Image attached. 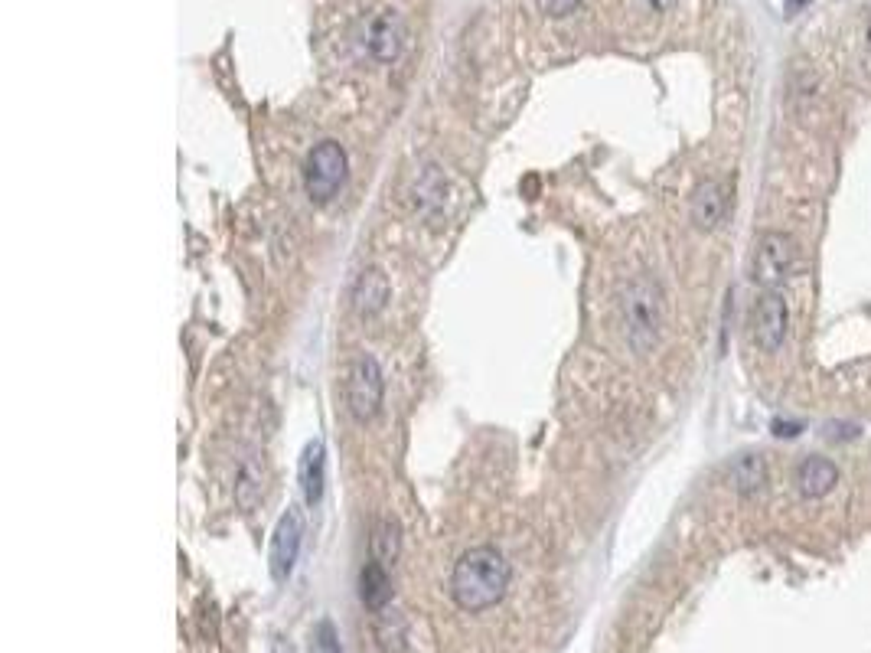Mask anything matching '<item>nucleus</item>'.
<instances>
[{"instance_id": "obj_4", "label": "nucleus", "mask_w": 871, "mask_h": 653, "mask_svg": "<svg viewBox=\"0 0 871 653\" xmlns=\"http://www.w3.org/2000/svg\"><path fill=\"white\" fill-rule=\"evenodd\" d=\"M796 262V245L787 232H764L751 255V281L764 291H777Z\"/></svg>"}, {"instance_id": "obj_19", "label": "nucleus", "mask_w": 871, "mask_h": 653, "mask_svg": "<svg viewBox=\"0 0 871 653\" xmlns=\"http://www.w3.org/2000/svg\"><path fill=\"white\" fill-rule=\"evenodd\" d=\"M545 17H568L581 0H535Z\"/></svg>"}, {"instance_id": "obj_2", "label": "nucleus", "mask_w": 871, "mask_h": 653, "mask_svg": "<svg viewBox=\"0 0 871 653\" xmlns=\"http://www.w3.org/2000/svg\"><path fill=\"white\" fill-rule=\"evenodd\" d=\"M620 327L630 353L646 356L663 334V288L650 275H633L620 291Z\"/></svg>"}, {"instance_id": "obj_22", "label": "nucleus", "mask_w": 871, "mask_h": 653, "mask_svg": "<svg viewBox=\"0 0 871 653\" xmlns=\"http://www.w3.org/2000/svg\"><path fill=\"white\" fill-rule=\"evenodd\" d=\"M810 4V0H787V17H793V14H800V10Z\"/></svg>"}, {"instance_id": "obj_23", "label": "nucleus", "mask_w": 871, "mask_h": 653, "mask_svg": "<svg viewBox=\"0 0 871 653\" xmlns=\"http://www.w3.org/2000/svg\"><path fill=\"white\" fill-rule=\"evenodd\" d=\"M868 46H871V27H868Z\"/></svg>"}, {"instance_id": "obj_8", "label": "nucleus", "mask_w": 871, "mask_h": 653, "mask_svg": "<svg viewBox=\"0 0 871 653\" xmlns=\"http://www.w3.org/2000/svg\"><path fill=\"white\" fill-rule=\"evenodd\" d=\"M402 43H405V20L398 17V10L382 7L376 14H369V20L363 23V46L369 49L372 59L379 63H392L402 53Z\"/></svg>"}, {"instance_id": "obj_20", "label": "nucleus", "mask_w": 871, "mask_h": 653, "mask_svg": "<svg viewBox=\"0 0 871 653\" xmlns=\"http://www.w3.org/2000/svg\"><path fill=\"white\" fill-rule=\"evenodd\" d=\"M800 431H803V422H780V418L774 422V435L777 438H796Z\"/></svg>"}, {"instance_id": "obj_15", "label": "nucleus", "mask_w": 871, "mask_h": 653, "mask_svg": "<svg viewBox=\"0 0 871 653\" xmlns=\"http://www.w3.org/2000/svg\"><path fill=\"white\" fill-rule=\"evenodd\" d=\"M359 598H363V605L379 611L385 608V601L392 598V582H389V569L379 562H366L363 572H359Z\"/></svg>"}, {"instance_id": "obj_11", "label": "nucleus", "mask_w": 871, "mask_h": 653, "mask_svg": "<svg viewBox=\"0 0 871 653\" xmlns=\"http://www.w3.org/2000/svg\"><path fill=\"white\" fill-rule=\"evenodd\" d=\"M728 484L734 494L741 497H754L767 487V458L757 451H744L738 458H731L728 464Z\"/></svg>"}, {"instance_id": "obj_13", "label": "nucleus", "mask_w": 871, "mask_h": 653, "mask_svg": "<svg viewBox=\"0 0 871 653\" xmlns=\"http://www.w3.org/2000/svg\"><path fill=\"white\" fill-rule=\"evenodd\" d=\"M389 304V278L379 268H366L353 285V311L359 317H376Z\"/></svg>"}, {"instance_id": "obj_3", "label": "nucleus", "mask_w": 871, "mask_h": 653, "mask_svg": "<svg viewBox=\"0 0 871 653\" xmlns=\"http://www.w3.org/2000/svg\"><path fill=\"white\" fill-rule=\"evenodd\" d=\"M346 183V151L337 141H320L304 160V190L310 203H330Z\"/></svg>"}, {"instance_id": "obj_16", "label": "nucleus", "mask_w": 871, "mask_h": 653, "mask_svg": "<svg viewBox=\"0 0 871 653\" xmlns=\"http://www.w3.org/2000/svg\"><path fill=\"white\" fill-rule=\"evenodd\" d=\"M369 552H372V562L379 565H395L398 559V526L392 520H379L372 526V536H369Z\"/></svg>"}, {"instance_id": "obj_5", "label": "nucleus", "mask_w": 871, "mask_h": 653, "mask_svg": "<svg viewBox=\"0 0 871 653\" xmlns=\"http://www.w3.org/2000/svg\"><path fill=\"white\" fill-rule=\"evenodd\" d=\"M382 369L372 356L359 353L356 360L346 369V405H350V415L356 422H372L382 409Z\"/></svg>"}, {"instance_id": "obj_17", "label": "nucleus", "mask_w": 871, "mask_h": 653, "mask_svg": "<svg viewBox=\"0 0 871 653\" xmlns=\"http://www.w3.org/2000/svg\"><path fill=\"white\" fill-rule=\"evenodd\" d=\"M258 480H261L258 464H255V461H248V464L242 467V471H239V484H235V500H239V507H242V510H252V507H255V500H258V494H261Z\"/></svg>"}, {"instance_id": "obj_7", "label": "nucleus", "mask_w": 871, "mask_h": 653, "mask_svg": "<svg viewBox=\"0 0 871 653\" xmlns=\"http://www.w3.org/2000/svg\"><path fill=\"white\" fill-rule=\"evenodd\" d=\"M301 542H304V516L297 507H288V513H284L275 526L271 552H268L271 578H275V582H284V578L291 575L297 556H301Z\"/></svg>"}, {"instance_id": "obj_6", "label": "nucleus", "mask_w": 871, "mask_h": 653, "mask_svg": "<svg viewBox=\"0 0 871 653\" xmlns=\"http://www.w3.org/2000/svg\"><path fill=\"white\" fill-rule=\"evenodd\" d=\"M751 334L754 343L764 353H777L787 340V301L780 291H764L754 304L751 314Z\"/></svg>"}, {"instance_id": "obj_9", "label": "nucleus", "mask_w": 871, "mask_h": 653, "mask_svg": "<svg viewBox=\"0 0 871 653\" xmlns=\"http://www.w3.org/2000/svg\"><path fill=\"white\" fill-rule=\"evenodd\" d=\"M689 216L695 229L702 232H712L725 223L728 216V190L721 180H702L699 187L692 193V203H689Z\"/></svg>"}, {"instance_id": "obj_14", "label": "nucleus", "mask_w": 871, "mask_h": 653, "mask_svg": "<svg viewBox=\"0 0 871 653\" xmlns=\"http://www.w3.org/2000/svg\"><path fill=\"white\" fill-rule=\"evenodd\" d=\"M444 200H447L444 177L438 174V167H425V170H421V177L415 180V187H412L415 209L425 219H431L434 213H441V209H444Z\"/></svg>"}, {"instance_id": "obj_1", "label": "nucleus", "mask_w": 871, "mask_h": 653, "mask_svg": "<svg viewBox=\"0 0 871 653\" xmlns=\"http://www.w3.org/2000/svg\"><path fill=\"white\" fill-rule=\"evenodd\" d=\"M513 569L500 549L474 546L457 559L451 572V598L460 611L480 614L496 608L506 598Z\"/></svg>"}, {"instance_id": "obj_18", "label": "nucleus", "mask_w": 871, "mask_h": 653, "mask_svg": "<svg viewBox=\"0 0 871 653\" xmlns=\"http://www.w3.org/2000/svg\"><path fill=\"white\" fill-rule=\"evenodd\" d=\"M310 653H340V644H337V637H333V627L327 621L317 627V637H314Z\"/></svg>"}, {"instance_id": "obj_21", "label": "nucleus", "mask_w": 871, "mask_h": 653, "mask_svg": "<svg viewBox=\"0 0 871 653\" xmlns=\"http://www.w3.org/2000/svg\"><path fill=\"white\" fill-rule=\"evenodd\" d=\"M646 4H650L653 10H673L679 0H646Z\"/></svg>"}, {"instance_id": "obj_10", "label": "nucleus", "mask_w": 871, "mask_h": 653, "mask_svg": "<svg viewBox=\"0 0 871 653\" xmlns=\"http://www.w3.org/2000/svg\"><path fill=\"white\" fill-rule=\"evenodd\" d=\"M836 484H839V467L829 458H823V454H810V458H803V464L796 467V490H800V497L806 500L826 497Z\"/></svg>"}, {"instance_id": "obj_12", "label": "nucleus", "mask_w": 871, "mask_h": 653, "mask_svg": "<svg viewBox=\"0 0 871 653\" xmlns=\"http://www.w3.org/2000/svg\"><path fill=\"white\" fill-rule=\"evenodd\" d=\"M297 480H301V494L310 507H317L323 497V480H327V451H323V441L314 438L301 454V464H297Z\"/></svg>"}]
</instances>
